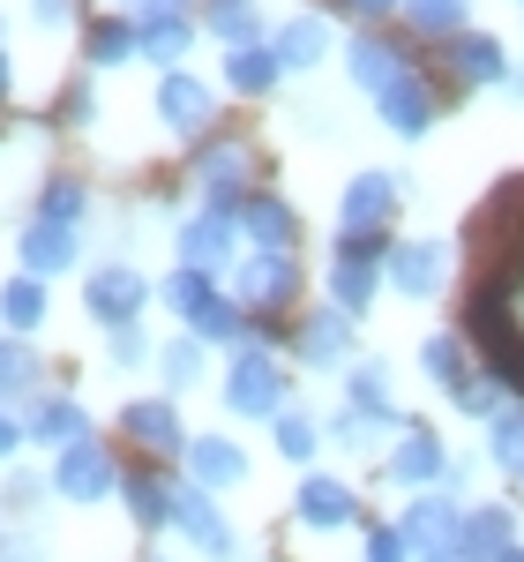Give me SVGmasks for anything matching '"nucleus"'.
<instances>
[{
  "mask_svg": "<svg viewBox=\"0 0 524 562\" xmlns=\"http://www.w3.org/2000/svg\"><path fill=\"white\" fill-rule=\"evenodd\" d=\"M442 465H449L442 435H435V428H420V420H405V435H397L390 458H383V480L412 487V495H428V487H442Z\"/></svg>",
  "mask_w": 524,
  "mask_h": 562,
  "instance_id": "11",
  "label": "nucleus"
},
{
  "mask_svg": "<svg viewBox=\"0 0 524 562\" xmlns=\"http://www.w3.org/2000/svg\"><path fill=\"white\" fill-rule=\"evenodd\" d=\"M225 293L248 307V315H285V307L300 301V262L293 256H255V248H248V256L225 270Z\"/></svg>",
  "mask_w": 524,
  "mask_h": 562,
  "instance_id": "2",
  "label": "nucleus"
},
{
  "mask_svg": "<svg viewBox=\"0 0 524 562\" xmlns=\"http://www.w3.org/2000/svg\"><path fill=\"white\" fill-rule=\"evenodd\" d=\"M158 301L173 307L180 323H195V315H203V307L218 301V270H195V262H180L173 278H166V285H158Z\"/></svg>",
  "mask_w": 524,
  "mask_h": 562,
  "instance_id": "35",
  "label": "nucleus"
},
{
  "mask_svg": "<svg viewBox=\"0 0 524 562\" xmlns=\"http://www.w3.org/2000/svg\"><path fill=\"white\" fill-rule=\"evenodd\" d=\"M218 397H225L232 420H277V413H285V360L270 346H240L232 368H225Z\"/></svg>",
  "mask_w": 524,
  "mask_h": 562,
  "instance_id": "1",
  "label": "nucleus"
},
{
  "mask_svg": "<svg viewBox=\"0 0 524 562\" xmlns=\"http://www.w3.org/2000/svg\"><path fill=\"white\" fill-rule=\"evenodd\" d=\"M105 360H113V368H143V360H150V338H143L135 323H121V330H105Z\"/></svg>",
  "mask_w": 524,
  "mask_h": 562,
  "instance_id": "44",
  "label": "nucleus"
},
{
  "mask_svg": "<svg viewBox=\"0 0 524 562\" xmlns=\"http://www.w3.org/2000/svg\"><path fill=\"white\" fill-rule=\"evenodd\" d=\"M420 368H428L442 390L457 383V375H472V368H465V330H435V338L420 346Z\"/></svg>",
  "mask_w": 524,
  "mask_h": 562,
  "instance_id": "43",
  "label": "nucleus"
},
{
  "mask_svg": "<svg viewBox=\"0 0 524 562\" xmlns=\"http://www.w3.org/2000/svg\"><path fill=\"white\" fill-rule=\"evenodd\" d=\"M195 0H128V23H166V15H187Z\"/></svg>",
  "mask_w": 524,
  "mask_h": 562,
  "instance_id": "47",
  "label": "nucleus"
},
{
  "mask_svg": "<svg viewBox=\"0 0 524 562\" xmlns=\"http://www.w3.org/2000/svg\"><path fill=\"white\" fill-rule=\"evenodd\" d=\"M0 562H45V540L38 532H8L0 540Z\"/></svg>",
  "mask_w": 524,
  "mask_h": 562,
  "instance_id": "49",
  "label": "nucleus"
},
{
  "mask_svg": "<svg viewBox=\"0 0 524 562\" xmlns=\"http://www.w3.org/2000/svg\"><path fill=\"white\" fill-rule=\"evenodd\" d=\"M76 15V0H31V23H45V31H60Z\"/></svg>",
  "mask_w": 524,
  "mask_h": 562,
  "instance_id": "51",
  "label": "nucleus"
},
{
  "mask_svg": "<svg viewBox=\"0 0 524 562\" xmlns=\"http://www.w3.org/2000/svg\"><path fill=\"white\" fill-rule=\"evenodd\" d=\"M45 487H53V473H8V503L31 510V503H45Z\"/></svg>",
  "mask_w": 524,
  "mask_h": 562,
  "instance_id": "46",
  "label": "nucleus"
},
{
  "mask_svg": "<svg viewBox=\"0 0 524 562\" xmlns=\"http://www.w3.org/2000/svg\"><path fill=\"white\" fill-rule=\"evenodd\" d=\"M121 435L150 458H187V428H180V405L173 397H128L121 405Z\"/></svg>",
  "mask_w": 524,
  "mask_h": 562,
  "instance_id": "12",
  "label": "nucleus"
},
{
  "mask_svg": "<svg viewBox=\"0 0 524 562\" xmlns=\"http://www.w3.org/2000/svg\"><path fill=\"white\" fill-rule=\"evenodd\" d=\"M449 405H457L465 420H494V413L510 405V383H502V375H480V368H472V375H457V383H449Z\"/></svg>",
  "mask_w": 524,
  "mask_h": 562,
  "instance_id": "38",
  "label": "nucleus"
},
{
  "mask_svg": "<svg viewBox=\"0 0 524 562\" xmlns=\"http://www.w3.org/2000/svg\"><path fill=\"white\" fill-rule=\"evenodd\" d=\"M457 548H465L472 562H494L502 548H517V503H465Z\"/></svg>",
  "mask_w": 524,
  "mask_h": 562,
  "instance_id": "23",
  "label": "nucleus"
},
{
  "mask_svg": "<svg viewBox=\"0 0 524 562\" xmlns=\"http://www.w3.org/2000/svg\"><path fill=\"white\" fill-rule=\"evenodd\" d=\"M494 562H524V540H517V548H502V555H494Z\"/></svg>",
  "mask_w": 524,
  "mask_h": 562,
  "instance_id": "56",
  "label": "nucleus"
},
{
  "mask_svg": "<svg viewBox=\"0 0 524 562\" xmlns=\"http://www.w3.org/2000/svg\"><path fill=\"white\" fill-rule=\"evenodd\" d=\"M0 31H8V23H0Z\"/></svg>",
  "mask_w": 524,
  "mask_h": 562,
  "instance_id": "58",
  "label": "nucleus"
},
{
  "mask_svg": "<svg viewBox=\"0 0 524 562\" xmlns=\"http://www.w3.org/2000/svg\"><path fill=\"white\" fill-rule=\"evenodd\" d=\"M8 90H15V68H8V53H0V98H8Z\"/></svg>",
  "mask_w": 524,
  "mask_h": 562,
  "instance_id": "55",
  "label": "nucleus"
},
{
  "mask_svg": "<svg viewBox=\"0 0 524 562\" xmlns=\"http://www.w3.org/2000/svg\"><path fill=\"white\" fill-rule=\"evenodd\" d=\"M405 31L428 45H457L472 31V0H405Z\"/></svg>",
  "mask_w": 524,
  "mask_h": 562,
  "instance_id": "28",
  "label": "nucleus"
},
{
  "mask_svg": "<svg viewBox=\"0 0 524 562\" xmlns=\"http://www.w3.org/2000/svg\"><path fill=\"white\" fill-rule=\"evenodd\" d=\"M248 166H255V150L240 143V135H225V143H203L195 150V188H203V203H218V211H240L248 203Z\"/></svg>",
  "mask_w": 524,
  "mask_h": 562,
  "instance_id": "9",
  "label": "nucleus"
},
{
  "mask_svg": "<svg viewBox=\"0 0 524 562\" xmlns=\"http://www.w3.org/2000/svg\"><path fill=\"white\" fill-rule=\"evenodd\" d=\"M270 442H277V458H285V465H315V450H322V428L307 420L300 405H285V413L270 420Z\"/></svg>",
  "mask_w": 524,
  "mask_h": 562,
  "instance_id": "39",
  "label": "nucleus"
},
{
  "mask_svg": "<svg viewBox=\"0 0 524 562\" xmlns=\"http://www.w3.org/2000/svg\"><path fill=\"white\" fill-rule=\"evenodd\" d=\"M180 262H195V270H232V262H240V211L203 203L195 217H180Z\"/></svg>",
  "mask_w": 524,
  "mask_h": 562,
  "instance_id": "10",
  "label": "nucleus"
},
{
  "mask_svg": "<svg viewBox=\"0 0 524 562\" xmlns=\"http://www.w3.org/2000/svg\"><path fill=\"white\" fill-rule=\"evenodd\" d=\"M397 532H405V548H412V562L428 555H449L457 548V532H465V503H449V495H405V510H397Z\"/></svg>",
  "mask_w": 524,
  "mask_h": 562,
  "instance_id": "6",
  "label": "nucleus"
},
{
  "mask_svg": "<svg viewBox=\"0 0 524 562\" xmlns=\"http://www.w3.org/2000/svg\"><path fill=\"white\" fill-rule=\"evenodd\" d=\"M383 278H390L405 301H435L442 285H449V248H442V240H397L390 262H383Z\"/></svg>",
  "mask_w": 524,
  "mask_h": 562,
  "instance_id": "14",
  "label": "nucleus"
},
{
  "mask_svg": "<svg viewBox=\"0 0 524 562\" xmlns=\"http://www.w3.org/2000/svg\"><path fill=\"white\" fill-rule=\"evenodd\" d=\"M397 435H405V428H383V420H367V413H345V405L330 413V442H338L345 458H360V450H375V442H397Z\"/></svg>",
  "mask_w": 524,
  "mask_h": 562,
  "instance_id": "41",
  "label": "nucleus"
},
{
  "mask_svg": "<svg viewBox=\"0 0 524 562\" xmlns=\"http://www.w3.org/2000/svg\"><path fill=\"white\" fill-rule=\"evenodd\" d=\"M345 413H367V420H383V428H405V413H397L390 397V368L383 360H360L345 375Z\"/></svg>",
  "mask_w": 524,
  "mask_h": 562,
  "instance_id": "27",
  "label": "nucleus"
},
{
  "mask_svg": "<svg viewBox=\"0 0 524 562\" xmlns=\"http://www.w3.org/2000/svg\"><path fill=\"white\" fill-rule=\"evenodd\" d=\"M135 53H143V45H135L128 15H105V23H90V31H83V60H90V68H128Z\"/></svg>",
  "mask_w": 524,
  "mask_h": 562,
  "instance_id": "36",
  "label": "nucleus"
},
{
  "mask_svg": "<svg viewBox=\"0 0 524 562\" xmlns=\"http://www.w3.org/2000/svg\"><path fill=\"white\" fill-rule=\"evenodd\" d=\"M158 121L173 135H203L210 128V113H218V83H203V76H187V68H173V76H158Z\"/></svg>",
  "mask_w": 524,
  "mask_h": 562,
  "instance_id": "15",
  "label": "nucleus"
},
{
  "mask_svg": "<svg viewBox=\"0 0 524 562\" xmlns=\"http://www.w3.org/2000/svg\"><path fill=\"white\" fill-rule=\"evenodd\" d=\"M15 450H23V420H15V413H8V405H0V465H8V458H15Z\"/></svg>",
  "mask_w": 524,
  "mask_h": 562,
  "instance_id": "53",
  "label": "nucleus"
},
{
  "mask_svg": "<svg viewBox=\"0 0 524 562\" xmlns=\"http://www.w3.org/2000/svg\"><path fill=\"white\" fill-rule=\"evenodd\" d=\"M53 495L76 503V510L105 503V495H121V458H113L98 435H90V442H68V450L53 458Z\"/></svg>",
  "mask_w": 524,
  "mask_h": 562,
  "instance_id": "5",
  "label": "nucleus"
},
{
  "mask_svg": "<svg viewBox=\"0 0 524 562\" xmlns=\"http://www.w3.org/2000/svg\"><path fill=\"white\" fill-rule=\"evenodd\" d=\"M270 53H277V68H285V76H307V68H322V53H330V15H315V8L285 15V23L270 31Z\"/></svg>",
  "mask_w": 524,
  "mask_h": 562,
  "instance_id": "22",
  "label": "nucleus"
},
{
  "mask_svg": "<svg viewBox=\"0 0 524 562\" xmlns=\"http://www.w3.org/2000/svg\"><path fill=\"white\" fill-rule=\"evenodd\" d=\"M150 562H173V555H150Z\"/></svg>",
  "mask_w": 524,
  "mask_h": 562,
  "instance_id": "57",
  "label": "nucleus"
},
{
  "mask_svg": "<svg viewBox=\"0 0 524 562\" xmlns=\"http://www.w3.org/2000/svg\"><path fill=\"white\" fill-rule=\"evenodd\" d=\"M465 487H472V458H449V465H442V487H435V495L465 503Z\"/></svg>",
  "mask_w": 524,
  "mask_h": 562,
  "instance_id": "50",
  "label": "nucleus"
},
{
  "mask_svg": "<svg viewBox=\"0 0 524 562\" xmlns=\"http://www.w3.org/2000/svg\"><path fill=\"white\" fill-rule=\"evenodd\" d=\"M487 458H494L510 480H524V405H517V397L487 420Z\"/></svg>",
  "mask_w": 524,
  "mask_h": 562,
  "instance_id": "37",
  "label": "nucleus"
},
{
  "mask_svg": "<svg viewBox=\"0 0 524 562\" xmlns=\"http://www.w3.org/2000/svg\"><path fill=\"white\" fill-rule=\"evenodd\" d=\"M38 390H45V368H38V352H31V338H8L0 330V405L38 397Z\"/></svg>",
  "mask_w": 524,
  "mask_h": 562,
  "instance_id": "34",
  "label": "nucleus"
},
{
  "mask_svg": "<svg viewBox=\"0 0 524 562\" xmlns=\"http://www.w3.org/2000/svg\"><path fill=\"white\" fill-rule=\"evenodd\" d=\"M397 173H352L345 195H338V233H360V240H390L397 217Z\"/></svg>",
  "mask_w": 524,
  "mask_h": 562,
  "instance_id": "8",
  "label": "nucleus"
},
{
  "mask_svg": "<svg viewBox=\"0 0 524 562\" xmlns=\"http://www.w3.org/2000/svg\"><path fill=\"white\" fill-rule=\"evenodd\" d=\"M293 518L307 532H345V525H367V510H360V495L338 473H307L300 495H293Z\"/></svg>",
  "mask_w": 524,
  "mask_h": 562,
  "instance_id": "13",
  "label": "nucleus"
},
{
  "mask_svg": "<svg viewBox=\"0 0 524 562\" xmlns=\"http://www.w3.org/2000/svg\"><path fill=\"white\" fill-rule=\"evenodd\" d=\"M375 113H383V128H390V135H405V143H412V135L435 128V83H428L420 68H405V76L375 98Z\"/></svg>",
  "mask_w": 524,
  "mask_h": 562,
  "instance_id": "20",
  "label": "nucleus"
},
{
  "mask_svg": "<svg viewBox=\"0 0 524 562\" xmlns=\"http://www.w3.org/2000/svg\"><path fill=\"white\" fill-rule=\"evenodd\" d=\"M240 240H248L255 256H293L300 217H293L285 195H248V203H240Z\"/></svg>",
  "mask_w": 524,
  "mask_h": 562,
  "instance_id": "21",
  "label": "nucleus"
},
{
  "mask_svg": "<svg viewBox=\"0 0 524 562\" xmlns=\"http://www.w3.org/2000/svg\"><path fill=\"white\" fill-rule=\"evenodd\" d=\"M45 315H53V293H45L38 278H23V270H15V278L0 285V323H8V338H38Z\"/></svg>",
  "mask_w": 524,
  "mask_h": 562,
  "instance_id": "30",
  "label": "nucleus"
},
{
  "mask_svg": "<svg viewBox=\"0 0 524 562\" xmlns=\"http://www.w3.org/2000/svg\"><path fill=\"white\" fill-rule=\"evenodd\" d=\"M83 307L105 330H121V323H135L150 307V278L135 262H98V270H83Z\"/></svg>",
  "mask_w": 524,
  "mask_h": 562,
  "instance_id": "7",
  "label": "nucleus"
},
{
  "mask_svg": "<svg viewBox=\"0 0 524 562\" xmlns=\"http://www.w3.org/2000/svg\"><path fill=\"white\" fill-rule=\"evenodd\" d=\"M121 503H128V518L143 532H166L173 525V480L158 465H135V473H121Z\"/></svg>",
  "mask_w": 524,
  "mask_h": 562,
  "instance_id": "26",
  "label": "nucleus"
},
{
  "mask_svg": "<svg viewBox=\"0 0 524 562\" xmlns=\"http://www.w3.org/2000/svg\"><path fill=\"white\" fill-rule=\"evenodd\" d=\"M0 540H8V532H0Z\"/></svg>",
  "mask_w": 524,
  "mask_h": 562,
  "instance_id": "59",
  "label": "nucleus"
},
{
  "mask_svg": "<svg viewBox=\"0 0 524 562\" xmlns=\"http://www.w3.org/2000/svg\"><path fill=\"white\" fill-rule=\"evenodd\" d=\"M158 383H166V397L195 390L203 383V346H195V338H166V346H158Z\"/></svg>",
  "mask_w": 524,
  "mask_h": 562,
  "instance_id": "40",
  "label": "nucleus"
},
{
  "mask_svg": "<svg viewBox=\"0 0 524 562\" xmlns=\"http://www.w3.org/2000/svg\"><path fill=\"white\" fill-rule=\"evenodd\" d=\"M502 90H510V98L524 105V68H510V76H502Z\"/></svg>",
  "mask_w": 524,
  "mask_h": 562,
  "instance_id": "54",
  "label": "nucleus"
},
{
  "mask_svg": "<svg viewBox=\"0 0 524 562\" xmlns=\"http://www.w3.org/2000/svg\"><path fill=\"white\" fill-rule=\"evenodd\" d=\"M187 480L203 487V495H225V487H240L248 480V450L232 442V435H187Z\"/></svg>",
  "mask_w": 524,
  "mask_h": 562,
  "instance_id": "19",
  "label": "nucleus"
},
{
  "mask_svg": "<svg viewBox=\"0 0 524 562\" xmlns=\"http://www.w3.org/2000/svg\"><path fill=\"white\" fill-rule=\"evenodd\" d=\"M83 211H90V188L83 180H45V195H38V217L45 225H68V233H76V225H83Z\"/></svg>",
  "mask_w": 524,
  "mask_h": 562,
  "instance_id": "42",
  "label": "nucleus"
},
{
  "mask_svg": "<svg viewBox=\"0 0 524 562\" xmlns=\"http://www.w3.org/2000/svg\"><path fill=\"white\" fill-rule=\"evenodd\" d=\"M277 83H285V68H277V53H270V45L225 53V90H232V98H270Z\"/></svg>",
  "mask_w": 524,
  "mask_h": 562,
  "instance_id": "32",
  "label": "nucleus"
},
{
  "mask_svg": "<svg viewBox=\"0 0 524 562\" xmlns=\"http://www.w3.org/2000/svg\"><path fill=\"white\" fill-rule=\"evenodd\" d=\"M338 8H345V15H360V23H383V15H397L405 0H338Z\"/></svg>",
  "mask_w": 524,
  "mask_h": 562,
  "instance_id": "52",
  "label": "nucleus"
},
{
  "mask_svg": "<svg viewBox=\"0 0 524 562\" xmlns=\"http://www.w3.org/2000/svg\"><path fill=\"white\" fill-rule=\"evenodd\" d=\"M90 113H98V98H90V83H68V98H60V121H68V128H83Z\"/></svg>",
  "mask_w": 524,
  "mask_h": 562,
  "instance_id": "48",
  "label": "nucleus"
},
{
  "mask_svg": "<svg viewBox=\"0 0 524 562\" xmlns=\"http://www.w3.org/2000/svg\"><path fill=\"white\" fill-rule=\"evenodd\" d=\"M360 562H412V548H405L397 518L390 525H367V555H360Z\"/></svg>",
  "mask_w": 524,
  "mask_h": 562,
  "instance_id": "45",
  "label": "nucleus"
},
{
  "mask_svg": "<svg viewBox=\"0 0 524 562\" xmlns=\"http://www.w3.org/2000/svg\"><path fill=\"white\" fill-rule=\"evenodd\" d=\"M135 45H143V60H150L158 76H173L180 60H187V45H195V23H187V15H166V23H135Z\"/></svg>",
  "mask_w": 524,
  "mask_h": 562,
  "instance_id": "33",
  "label": "nucleus"
},
{
  "mask_svg": "<svg viewBox=\"0 0 524 562\" xmlns=\"http://www.w3.org/2000/svg\"><path fill=\"white\" fill-rule=\"evenodd\" d=\"M293 352H300V368H345L352 360V315L345 307H307L300 330H293Z\"/></svg>",
  "mask_w": 524,
  "mask_h": 562,
  "instance_id": "17",
  "label": "nucleus"
},
{
  "mask_svg": "<svg viewBox=\"0 0 524 562\" xmlns=\"http://www.w3.org/2000/svg\"><path fill=\"white\" fill-rule=\"evenodd\" d=\"M405 68H412V60H405V45L383 38V31H352V38H345V76H352V90L383 98Z\"/></svg>",
  "mask_w": 524,
  "mask_h": 562,
  "instance_id": "16",
  "label": "nucleus"
},
{
  "mask_svg": "<svg viewBox=\"0 0 524 562\" xmlns=\"http://www.w3.org/2000/svg\"><path fill=\"white\" fill-rule=\"evenodd\" d=\"M173 532L203 562H240V532H232V518L218 510V495H203L195 480H173Z\"/></svg>",
  "mask_w": 524,
  "mask_h": 562,
  "instance_id": "3",
  "label": "nucleus"
},
{
  "mask_svg": "<svg viewBox=\"0 0 524 562\" xmlns=\"http://www.w3.org/2000/svg\"><path fill=\"white\" fill-rule=\"evenodd\" d=\"M23 435L31 442H45V450H68V442H90V413L76 405V397H31V413H23Z\"/></svg>",
  "mask_w": 524,
  "mask_h": 562,
  "instance_id": "24",
  "label": "nucleus"
},
{
  "mask_svg": "<svg viewBox=\"0 0 524 562\" xmlns=\"http://www.w3.org/2000/svg\"><path fill=\"white\" fill-rule=\"evenodd\" d=\"M449 76L457 83H502L510 76V53H502L494 31H465V38L449 45Z\"/></svg>",
  "mask_w": 524,
  "mask_h": 562,
  "instance_id": "29",
  "label": "nucleus"
},
{
  "mask_svg": "<svg viewBox=\"0 0 524 562\" xmlns=\"http://www.w3.org/2000/svg\"><path fill=\"white\" fill-rule=\"evenodd\" d=\"M383 262H390V240L338 233V256H330V307H345L352 323H360L367 301H375V285H383Z\"/></svg>",
  "mask_w": 524,
  "mask_h": 562,
  "instance_id": "4",
  "label": "nucleus"
},
{
  "mask_svg": "<svg viewBox=\"0 0 524 562\" xmlns=\"http://www.w3.org/2000/svg\"><path fill=\"white\" fill-rule=\"evenodd\" d=\"M203 23H210V38H218L225 53H248V45H270V38H262L270 23H262V8H255V0H210V15H203Z\"/></svg>",
  "mask_w": 524,
  "mask_h": 562,
  "instance_id": "31",
  "label": "nucleus"
},
{
  "mask_svg": "<svg viewBox=\"0 0 524 562\" xmlns=\"http://www.w3.org/2000/svg\"><path fill=\"white\" fill-rule=\"evenodd\" d=\"M187 338H195V346H262L270 330H262V323H255L240 301H232V293H218V301L187 323Z\"/></svg>",
  "mask_w": 524,
  "mask_h": 562,
  "instance_id": "25",
  "label": "nucleus"
},
{
  "mask_svg": "<svg viewBox=\"0 0 524 562\" xmlns=\"http://www.w3.org/2000/svg\"><path fill=\"white\" fill-rule=\"evenodd\" d=\"M15 256H23V278L53 285L60 270H76V256H83V233H68V225H45V217H31V225H23V240H15Z\"/></svg>",
  "mask_w": 524,
  "mask_h": 562,
  "instance_id": "18",
  "label": "nucleus"
}]
</instances>
